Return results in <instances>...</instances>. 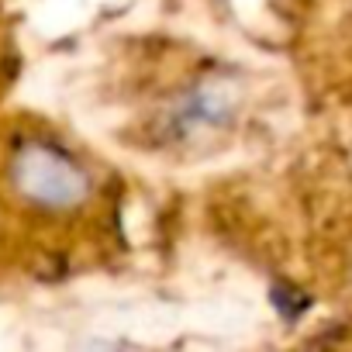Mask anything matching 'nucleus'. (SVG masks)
<instances>
[{
    "instance_id": "nucleus-1",
    "label": "nucleus",
    "mask_w": 352,
    "mask_h": 352,
    "mask_svg": "<svg viewBox=\"0 0 352 352\" xmlns=\"http://www.w3.org/2000/svg\"><path fill=\"white\" fill-rule=\"evenodd\" d=\"M11 184L38 211H76L94 194L90 169L52 138H28L11 155Z\"/></svg>"
}]
</instances>
